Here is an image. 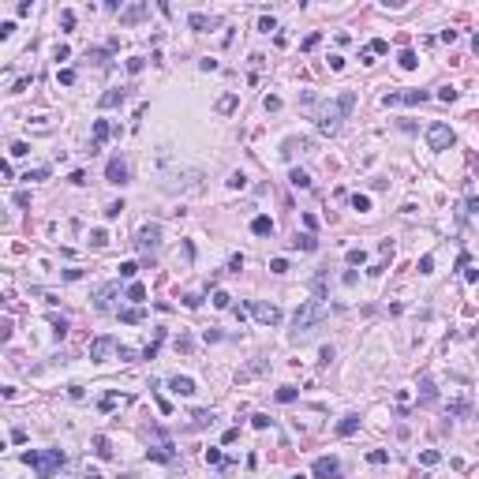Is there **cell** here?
Instances as JSON below:
<instances>
[{
	"label": "cell",
	"instance_id": "obj_1",
	"mask_svg": "<svg viewBox=\"0 0 479 479\" xmlns=\"http://www.w3.org/2000/svg\"><path fill=\"white\" fill-rule=\"evenodd\" d=\"M326 319H329V303H326V300H307V303H300V307H296V315H292L296 341H300V337H311Z\"/></svg>",
	"mask_w": 479,
	"mask_h": 479
},
{
	"label": "cell",
	"instance_id": "obj_2",
	"mask_svg": "<svg viewBox=\"0 0 479 479\" xmlns=\"http://www.w3.org/2000/svg\"><path fill=\"white\" fill-rule=\"evenodd\" d=\"M352 105H356V90H345L337 101L322 105L319 116H315V120H319V131H322V135H337V131H341V120L352 112Z\"/></svg>",
	"mask_w": 479,
	"mask_h": 479
},
{
	"label": "cell",
	"instance_id": "obj_3",
	"mask_svg": "<svg viewBox=\"0 0 479 479\" xmlns=\"http://www.w3.org/2000/svg\"><path fill=\"white\" fill-rule=\"evenodd\" d=\"M67 457L60 453V449H30V453H23V464H30L38 476H53V472L64 468Z\"/></svg>",
	"mask_w": 479,
	"mask_h": 479
},
{
	"label": "cell",
	"instance_id": "obj_4",
	"mask_svg": "<svg viewBox=\"0 0 479 479\" xmlns=\"http://www.w3.org/2000/svg\"><path fill=\"white\" fill-rule=\"evenodd\" d=\"M427 146L430 150H449L453 146V127L449 124H430L427 127Z\"/></svg>",
	"mask_w": 479,
	"mask_h": 479
},
{
	"label": "cell",
	"instance_id": "obj_5",
	"mask_svg": "<svg viewBox=\"0 0 479 479\" xmlns=\"http://www.w3.org/2000/svg\"><path fill=\"white\" fill-rule=\"evenodd\" d=\"M139 251L143 255H158V247H161V225H146L143 232H139Z\"/></svg>",
	"mask_w": 479,
	"mask_h": 479
},
{
	"label": "cell",
	"instance_id": "obj_6",
	"mask_svg": "<svg viewBox=\"0 0 479 479\" xmlns=\"http://www.w3.org/2000/svg\"><path fill=\"white\" fill-rule=\"evenodd\" d=\"M251 315L262 322V326H277L285 315H281V307L277 303H251Z\"/></svg>",
	"mask_w": 479,
	"mask_h": 479
},
{
	"label": "cell",
	"instance_id": "obj_7",
	"mask_svg": "<svg viewBox=\"0 0 479 479\" xmlns=\"http://www.w3.org/2000/svg\"><path fill=\"white\" fill-rule=\"evenodd\" d=\"M315 479H341V461L337 457H319V461L311 464Z\"/></svg>",
	"mask_w": 479,
	"mask_h": 479
},
{
	"label": "cell",
	"instance_id": "obj_8",
	"mask_svg": "<svg viewBox=\"0 0 479 479\" xmlns=\"http://www.w3.org/2000/svg\"><path fill=\"white\" fill-rule=\"evenodd\" d=\"M109 352H120V345H116V337H109V333H101V337H94L90 341V360H105Z\"/></svg>",
	"mask_w": 479,
	"mask_h": 479
},
{
	"label": "cell",
	"instance_id": "obj_9",
	"mask_svg": "<svg viewBox=\"0 0 479 479\" xmlns=\"http://www.w3.org/2000/svg\"><path fill=\"white\" fill-rule=\"evenodd\" d=\"M105 180H109V184H116V187H124V184H127V161H124V158H112L109 165H105Z\"/></svg>",
	"mask_w": 479,
	"mask_h": 479
},
{
	"label": "cell",
	"instance_id": "obj_10",
	"mask_svg": "<svg viewBox=\"0 0 479 479\" xmlns=\"http://www.w3.org/2000/svg\"><path fill=\"white\" fill-rule=\"evenodd\" d=\"M146 15H150L146 4H127V8H120V26H135V23H143Z\"/></svg>",
	"mask_w": 479,
	"mask_h": 479
},
{
	"label": "cell",
	"instance_id": "obj_11",
	"mask_svg": "<svg viewBox=\"0 0 479 479\" xmlns=\"http://www.w3.org/2000/svg\"><path fill=\"white\" fill-rule=\"evenodd\" d=\"M112 131H116V127H112L109 120H94V146H90V154H98V150H101V143H105Z\"/></svg>",
	"mask_w": 479,
	"mask_h": 479
},
{
	"label": "cell",
	"instance_id": "obj_12",
	"mask_svg": "<svg viewBox=\"0 0 479 479\" xmlns=\"http://www.w3.org/2000/svg\"><path fill=\"white\" fill-rule=\"evenodd\" d=\"M124 98H127V90L112 86V90H105V94H101V109H116V105H120Z\"/></svg>",
	"mask_w": 479,
	"mask_h": 479
},
{
	"label": "cell",
	"instance_id": "obj_13",
	"mask_svg": "<svg viewBox=\"0 0 479 479\" xmlns=\"http://www.w3.org/2000/svg\"><path fill=\"white\" fill-rule=\"evenodd\" d=\"M187 23H191L195 30H210V26H217V19H213V15H202V11H191Z\"/></svg>",
	"mask_w": 479,
	"mask_h": 479
},
{
	"label": "cell",
	"instance_id": "obj_14",
	"mask_svg": "<svg viewBox=\"0 0 479 479\" xmlns=\"http://www.w3.org/2000/svg\"><path fill=\"white\" fill-rule=\"evenodd\" d=\"M168 389H172V393H180V397H191V393H195V382H191V378H180V374H176V378L168 382Z\"/></svg>",
	"mask_w": 479,
	"mask_h": 479
},
{
	"label": "cell",
	"instance_id": "obj_15",
	"mask_svg": "<svg viewBox=\"0 0 479 479\" xmlns=\"http://www.w3.org/2000/svg\"><path fill=\"white\" fill-rule=\"evenodd\" d=\"M292 247H300V251H315V247H319V240H315L311 232H296V236H292Z\"/></svg>",
	"mask_w": 479,
	"mask_h": 479
},
{
	"label": "cell",
	"instance_id": "obj_16",
	"mask_svg": "<svg viewBox=\"0 0 479 479\" xmlns=\"http://www.w3.org/2000/svg\"><path fill=\"white\" fill-rule=\"evenodd\" d=\"M251 232H255V236H269V232H273V221H269L266 213H259V217L251 221Z\"/></svg>",
	"mask_w": 479,
	"mask_h": 479
},
{
	"label": "cell",
	"instance_id": "obj_17",
	"mask_svg": "<svg viewBox=\"0 0 479 479\" xmlns=\"http://www.w3.org/2000/svg\"><path fill=\"white\" fill-rule=\"evenodd\" d=\"M112 296H116V285H101V288H98V300H94V303H98L101 311H109V300H112Z\"/></svg>",
	"mask_w": 479,
	"mask_h": 479
},
{
	"label": "cell",
	"instance_id": "obj_18",
	"mask_svg": "<svg viewBox=\"0 0 479 479\" xmlns=\"http://www.w3.org/2000/svg\"><path fill=\"white\" fill-rule=\"evenodd\" d=\"M356 427H360V416H345V420L337 423V434L348 438V434H356Z\"/></svg>",
	"mask_w": 479,
	"mask_h": 479
},
{
	"label": "cell",
	"instance_id": "obj_19",
	"mask_svg": "<svg viewBox=\"0 0 479 479\" xmlns=\"http://www.w3.org/2000/svg\"><path fill=\"white\" fill-rule=\"evenodd\" d=\"M146 457H154V461H172V446H168V442L150 446V449H146Z\"/></svg>",
	"mask_w": 479,
	"mask_h": 479
},
{
	"label": "cell",
	"instance_id": "obj_20",
	"mask_svg": "<svg viewBox=\"0 0 479 479\" xmlns=\"http://www.w3.org/2000/svg\"><path fill=\"white\" fill-rule=\"evenodd\" d=\"M434 397H438L434 382H430V378H423V382H420V401H423V404H434Z\"/></svg>",
	"mask_w": 479,
	"mask_h": 479
},
{
	"label": "cell",
	"instance_id": "obj_21",
	"mask_svg": "<svg viewBox=\"0 0 479 479\" xmlns=\"http://www.w3.org/2000/svg\"><path fill=\"white\" fill-rule=\"evenodd\" d=\"M94 453H98V457H105V461L112 457V449H109V438H105V434H94Z\"/></svg>",
	"mask_w": 479,
	"mask_h": 479
},
{
	"label": "cell",
	"instance_id": "obj_22",
	"mask_svg": "<svg viewBox=\"0 0 479 479\" xmlns=\"http://www.w3.org/2000/svg\"><path fill=\"white\" fill-rule=\"evenodd\" d=\"M213 423V412H195L191 416V430H202V427H210Z\"/></svg>",
	"mask_w": 479,
	"mask_h": 479
},
{
	"label": "cell",
	"instance_id": "obj_23",
	"mask_svg": "<svg viewBox=\"0 0 479 479\" xmlns=\"http://www.w3.org/2000/svg\"><path fill=\"white\" fill-rule=\"evenodd\" d=\"M296 150H311V139H288L285 154H296Z\"/></svg>",
	"mask_w": 479,
	"mask_h": 479
},
{
	"label": "cell",
	"instance_id": "obj_24",
	"mask_svg": "<svg viewBox=\"0 0 479 479\" xmlns=\"http://www.w3.org/2000/svg\"><path fill=\"white\" fill-rule=\"evenodd\" d=\"M397 60H401V67H404V71H412V67L420 64V56H416L412 49H404V53H401V56H397Z\"/></svg>",
	"mask_w": 479,
	"mask_h": 479
},
{
	"label": "cell",
	"instance_id": "obj_25",
	"mask_svg": "<svg viewBox=\"0 0 479 479\" xmlns=\"http://www.w3.org/2000/svg\"><path fill=\"white\" fill-rule=\"evenodd\" d=\"M345 259H348V266H363V262H367V251H363V247H352Z\"/></svg>",
	"mask_w": 479,
	"mask_h": 479
},
{
	"label": "cell",
	"instance_id": "obj_26",
	"mask_svg": "<svg viewBox=\"0 0 479 479\" xmlns=\"http://www.w3.org/2000/svg\"><path fill=\"white\" fill-rule=\"evenodd\" d=\"M438 461H442L438 449H423V453H420V464H427V468H430V464H438Z\"/></svg>",
	"mask_w": 479,
	"mask_h": 479
},
{
	"label": "cell",
	"instance_id": "obj_27",
	"mask_svg": "<svg viewBox=\"0 0 479 479\" xmlns=\"http://www.w3.org/2000/svg\"><path fill=\"white\" fill-rule=\"evenodd\" d=\"M277 401H281V404H292V401H296V386H281V389H277Z\"/></svg>",
	"mask_w": 479,
	"mask_h": 479
},
{
	"label": "cell",
	"instance_id": "obj_28",
	"mask_svg": "<svg viewBox=\"0 0 479 479\" xmlns=\"http://www.w3.org/2000/svg\"><path fill=\"white\" fill-rule=\"evenodd\" d=\"M127 300H135V303H143V300H146V288H143V285H139V281H135V285H131V288H127Z\"/></svg>",
	"mask_w": 479,
	"mask_h": 479
},
{
	"label": "cell",
	"instance_id": "obj_29",
	"mask_svg": "<svg viewBox=\"0 0 479 479\" xmlns=\"http://www.w3.org/2000/svg\"><path fill=\"white\" fill-rule=\"evenodd\" d=\"M236 109V94H225V98L217 101V112H232Z\"/></svg>",
	"mask_w": 479,
	"mask_h": 479
},
{
	"label": "cell",
	"instance_id": "obj_30",
	"mask_svg": "<svg viewBox=\"0 0 479 479\" xmlns=\"http://www.w3.org/2000/svg\"><path fill=\"white\" fill-rule=\"evenodd\" d=\"M386 49H389V45L382 42V38H374V42L367 45V56H378V53H386Z\"/></svg>",
	"mask_w": 479,
	"mask_h": 479
},
{
	"label": "cell",
	"instance_id": "obj_31",
	"mask_svg": "<svg viewBox=\"0 0 479 479\" xmlns=\"http://www.w3.org/2000/svg\"><path fill=\"white\" fill-rule=\"evenodd\" d=\"M288 180H292L296 187H311V176H307V172H300V168H296V172H292Z\"/></svg>",
	"mask_w": 479,
	"mask_h": 479
},
{
	"label": "cell",
	"instance_id": "obj_32",
	"mask_svg": "<svg viewBox=\"0 0 479 479\" xmlns=\"http://www.w3.org/2000/svg\"><path fill=\"white\" fill-rule=\"evenodd\" d=\"M259 30H262V34L277 30V19H273V15H262V19H259Z\"/></svg>",
	"mask_w": 479,
	"mask_h": 479
},
{
	"label": "cell",
	"instance_id": "obj_33",
	"mask_svg": "<svg viewBox=\"0 0 479 479\" xmlns=\"http://www.w3.org/2000/svg\"><path fill=\"white\" fill-rule=\"evenodd\" d=\"M228 303H232V296H228V292H221V288H217V292H213V307H221V311H225Z\"/></svg>",
	"mask_w": 479,
	"mask_h": 479
},
{
	"label": "cell",
	"instance_id": "obj_34",
	"mask_svg": "<svg viewBox=\"0 0 479 479\" xmlns=\"http://www.w3.org/2000/svg\"><path fill=\"white\" fill-rule=\"evenodd\" d=\"M367 461H371V464H386V461H389V453H386V449H371Z\"/></svg>",
	"mask_w": 479,
	"mask_h": 479
},
{
	"label": "cell",
	"instance_id": "obj_35",
	"mask_svg": "<svg viewBox=\"0 0 479 479\" xmlns=\"http://www.w3.org/2000/svg\"><path fill=\"white\" fill-rule=\"evenodd\" d=\"M120 322H143V311L131 307V311H120Z\"/></svg>",
	"mask_w": 479,
	"mask_h": 479
},
{
	"label": "cell",
	"instance_id": "obj_36",
	"mask_svg": "<svg viewBox=\"0 0 479 479\" xmlns=\"http://www.w3.org/2000/svg\"><path fill=\"white\" fill-rule=\"evenodd\" d=\"M135 273H139V266H135V262H120V277H127V281H131Z\"/></svg>",
	"mask_w": 479,
	"mask_h": 479
},
{
	"label": "cell",
	"instance_id": "obj_37",
	"mask_svg": "<svg viewBox=\"0 0 479 479\" xmlns=\"http://www.w3.org/2000/svg\"><path fill=\"white\" fill-rule=\"evenodd\" d=\"M143 67H146V60H143V56H131V60H127V71H131V75H139Z\"/></svg>",
	"mask_w": 479,
	"mask_h": 479
},
{
	"label": "cell",
	"instance_id": "obj_38",
	"mask_svg": "<svg viewBox=\"0 0 479 479\" xmlns=\"http://www.w3.org/2000/svg\"><path fill=\"white\" fill-rule=\"evenodd\" d=\"M86 60L90 64H105V49H86Z\"/></svg>",
	"mask_w": 479,
	"mask_h": 479
},
{
	"label": "cell",
	"instance_id": "obj_39",
	"mask_svg": "<svg viewBox=\"0 0 479 479\" xmlns=\"http://www.w3.org/2000/svg\"><path fill=\"white\" fill-rule=\"evenodd\" d=\"M60 83H64V86H71V83H75V67H64V71H60Z\"/></svg>",
	"mask_w": 479,
	"mask_h": 479
},
{
	"label": "cell",
	"instance_id": "obj_40",
	"mask_svg": "<svg viewBox=\"0 0 479 479\" xmlns=\"http://www.w3.org/2000/svg\"><path fill=\"white\" fill-rule=\"evenodd\" d=\"M120 210H124V202H109V206H105V217H120Z\"/></svg>",
	"mask_w": 479,
	"mask_h": 479
},
{
	"label": "cell",
	"instance_id": "obj_41",
	"mask_svg": "<svg viewBox=\"0 0 479 479\" xmlns=\"http://www.w3.org/2000/svg\"><path fill=\"white\" fill-rule=\"evenodd\" d=\"M438 98L449 105V101H457V90H453V86H442V90H438Z\"/></svg>",
	"mask_w": 479,
	"mask_h": 479
},
{
	"label": "cell",
	"instance_id": "obj_42",
	"mask_svg": "<svg viewBox=\"0 0 479 479\" xmlns=\"http://www.w3.org/2000/svg\"><path fill=\"white\" fill-rule=\"evenodd\" d=\"M60 23L71 30V26H75V11H67V8H64V11H60Z\"/></svg>",
	"mask_w": 479,
	"mask_h": 479
},
{
	"label": "cell",
	"instance_id": "obj_43",
	"mask_svg": "<svg viewBox=\"0 0 479 479\" xmlns=\"http://www.w3.org/2000/svg\"><path fill=\"white\" fill-rule=\"evenodd\" d=\"M45 176H49V168H30L23 180H45Z\"/></svg>",
	"mask_w": 479,
	"mask_h": 479
},
{
	"label": "cell",
	"instance_id": "obj_44",
	"mask_svg": "<svg viewBox=\"0 0 479 479\" xmlns=\"http://www.w3.org/2000/svg\"><path fill=\"white\" fill-rule=\"evenodd\" d=\"M23 154H30V146L26 143H11V158H23Z\"/></svg>",
	"mask_w": 479,
	"mask_h": 479
},
{
	"label": "cell",
	"instance_id": "obj_45",
	"mask_svg": "<svg viewBox=\"0 0 479 479\" xmlns=\"http://www.w3.org/2000/svg\"><path fill=\"white\" fill-rule=\"evenodd\" d=\"M53 333L64 337V333H67V322H64V319H53Z\"/></svg>",
	"mask_w": 479,
	"mask_h": 479
},
{
	"label": "cell",
	"instance_id": "obj_46",
	"mask_svg": "<svg viewBox=\"0 0 479 479\" xmlns=\"http://www.w3.org/2000/svg\"><path fill=\"white\" fill-rule=\"evenodd\" d=\"M251 423H255L259 430H266V427H269V416H262V412H259V416H251Z\"/></svg>",
	"mask_w": 479,
	"mask_h": 479
},
{
	"label": "cell",
	"instance_id": "obj_47",
	"mask_svg": "<svg viewBox=\"0 0 479 479\" xmlns=\"http://www.w3.org/2000/svg\"><path fill=\"white\" fill-rule=\"evenodd\" d=\"M352 206H356V210H371V202L363 199V195H352Z\"/></svg>",
	"mask_w": 479,
	"mask_h": 479
},
{
	"label": "cell",
	"instance_id": "obj_48",
	"mask_svg": "<svg viewBox=\"0 0 479 479\" xmlns=\"http://www.w3.org/2000/svg\"><path fill=\"white\" fill-rule=\"evenodd\" d=\"M228 269H232V273H240V269H244V259H240V255H232V259H228Z\"/></svg>",
	"mask_w": 479,
	"mask_h": 479
},
{
	"label": "cell",
	"instance_id": "obj_49",
	"mask_svg": "<svg viewBox=\"0 0 479 479\" xmlns=\"http://www.w3.org/2000/svg\"><path fill=\"white\" fill-rule=\"evenodd\" d=\"M247 184V176H244V172H232V180H228V187H244Z\"/></svg>",
	"mask_w": 479,
	"mask_h": 479
},
{
	"label": "cell",
	"instance_id": "obj_50",
	"mask_svg": "<svg viewBox=\"0 0 479 479\" xmlns=\"http://www.w3.org/2000/svg\"><path fill=\"white\" fill-rule=\"evenodd\" d=\"M90 244H94V247L105 244V232H101V228H94V232H90Z\"/></svg>",
	"mask_w": 479,
	"mask_h": 479
},
{
	"label": "cell",
	"instance_id": "obj_51",
	"mask_svg": "<svg viewBox=\"0 0 479 479\" xmlns=\"http://www.w3.org/2000/svg\"><path fill=\"white\" fill-rule=\"evenodd\" d=\"M269 269H273V273H285L288 262H285V259H273V262H269Z\"/></svg>",
	"mask_w": 479,
	"mask_h": 479
},
{
	"label": "cell",
	"instance_id": "obj_52",
	"mask_svg": "<svg viewBox=\"0 0 479 479\" xmlns=\"http://www.w3.org/2000/svg\"><path fill=\"white\" fill-rule=\"evenodd\" d=\"M430 266H434V259H430V255H423V259H420V273H430Z\"/></svg>",
	"mask_w": 479,
	"mask_h": 479
},
{
	"label": "cell",
	"instance_id": "obj_53",
	"mask_svg": "<svg viewBox=\"0 0 479 479\" xmlns=\"http://www.w3.org/2000/svg\"><path fill=\"white\" fill-rule=\"evenodd\" d=\"M206 464H221V449H206Z\"/></svg>",
	"mask_w": 479,
	"mask_h": 479
},
{
	"label": "cell",
	"instance_id": "obj_54",
	"mask_svg": "<svg viewBox=\"0 0 479 479\" xmlns=\"http://www.w3.org/2000/svg\"><path fill=\"white\" fill-rule=\"evenodd\" d=\"M468 210H472V213H479V199H476V195L468 199Z\"/></svg>",
	"mask_w": 479,
	"mask_h": 479
},
{
	"label": "cell",
	"instance_id": "obj_55",
	"mask_svg": "<svg viewBox=\"0 0 479 479\" xmlns=\"http://www.w3.org/2000/svg\"><path fill=\"white\" fill-rule=\"evenodd\" d=\"M86 479H101V476H98V472H86Z\"/></svg>",
	"mask_w": 479,
	"mask_h": 479
},
{
	"label": "cell",
	"instance_id": "obj_56",
	"mask_svg": "<svg viewBox=\"0 0 479 479\" xmlns=\"http://www.w3.org/2000/svg\"><path fill=\"white\" fill-rule=\"evenodd\" d=\"M472 49H476V53H479V34H476V42H472Z\"/></svg>",
	"mask_w": 479,
	"mask_h": 479
},
{
	"label": "cell",
	"instance_id": "obj_57",
	"mask_svg": "<svg viewBox=\"0 0 479 479\" xmlns=\"http://www.w3.org/2000/svg\"><path fill=\"white\" fill-rule=\"evenodd\" d=\"M292 479H307V476H292Z\"/></svg>",
	"mask_w": 479,
	"mask_h": 479
}]
</instances>
